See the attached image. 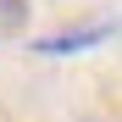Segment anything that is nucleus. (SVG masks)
<instances>
[{"label": "nucleus", "mask_w": 122, "mask_h": 122, "mask_svg": "<svg viewBox=\"0 0 122 122\" xmlns=\"http://www.w3.org/2000/svg\"><path fill=\"white\" fill-rule=\"evenodd\" d=\"M28 28V0H0V39H17Z\"/></svg>", "instance_id": "obj_1"}, {"label": "nucleus", "mask_w": 122, "mask_h": 122, "mask_svg": "<svg viewBox=\"0 0 122 122\" xmlns=\"http://www.w3.org/2000/svg\"><path fill=\"white\" fill-rule=\"evenodd\" d=\"M106 33H111L106 22L89 28V33H56V39H39V50H50V56H56V50H78V45H94V39H106Z\"/></svg>", "instance_id": "obj_2"}]
</instances>
